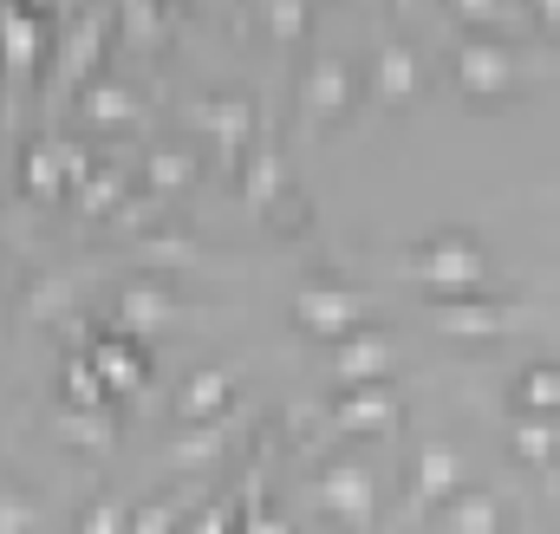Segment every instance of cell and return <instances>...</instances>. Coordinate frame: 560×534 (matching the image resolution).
I'll return each mask as SVG.
<instances>
[{
	"mask_svg": "<svg viewBox=\"0 0 560 534\" xmlns=\"http://www.w3.org/2000/svg\"><path fill=\"white\" fill-rule=\"evenodd\" d=\"M125 313H131V326H156V320L170 313V300L150 293V287H131V293H125Z\"/></svg>",
	"mask_w": 560,
	"mask_h": 534,
	"instance_id": "2",
	"label": "cell"
},
{
	"mask_svg": "<svg viewBox=\"0 0 560 534\" xmlns=\"http://www.w3.org/2000/svg\"><path fill=\"white\" fill-rule=\"evenodd\" d=\"M150 176H156V183H183V176H189V163H183V156H156V163H150Z\"/></svg>",
	"mask_w": 560,
	"mask_h": 534,
	"instance_id": "5",
	"label": "cell"
},
{
	"mask_svg": "<svg viewBox=\"0 0 560 534\" xmlns=\"http://www.w3.org/2000/svg\"><path fill=\"white\" fill-rule=\"evenodd\" d=\"M339 365H346V372H372V365H378V346H346Z\"/></svg>",
	"mask_w": 560,
	"mask_h": 534,
	"instance_id": "4",
	"label": "cell"
},
{
	"mask_svg": "<svg viewBox=\"0 0 560 534\" xmlns=\"http://www.w3.org/2000/svg\"><path fill=\"white\" fill-rule=\"evenodd\" d=\"M300 320L319 326V333H339V326L352 320V300H346V293H306V300H300Z\"/></svg>",
	"mask_w": 560,
	"mask_h": 534,
	"instance_id": "1",
	"label": "cell"
},
{
	"mask_svg": "<svg viewBox=\"0 0 560 534\" xmlns=\"http://www.w3.org/2000/svg\"><path fill=\"white\" fill-rule=\"evenodd\" d=\"M26 183H39V189H52V183H59V176H52V156H46V150H33V156H26Z\"/></svg>",
	"mask_w": 560,
	"mask_h": 534,
	"instance_id": "3",
	"label": "cell"
}]
</instances>
